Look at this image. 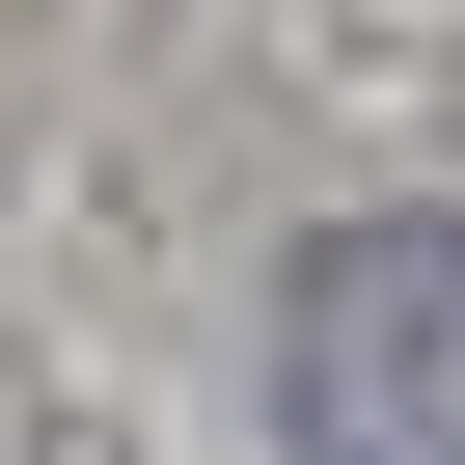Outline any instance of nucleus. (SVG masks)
I'll list each match as a JSON object with an SVG mask.
<instances>
[{"label":"nucleus","mask_w":465,"mask_h":465,"mask_svg":"<svg viewBox=\"0 0 465 465\" xmlns=\"http://www.w3.org/2000/svg\"><path fill=\"white\" fill-rule=\"evenodd\" d=\"M274 438L302 465H465V219H329L274 274Z\"/></svg>","instance_id":"1"}]
</instances>
